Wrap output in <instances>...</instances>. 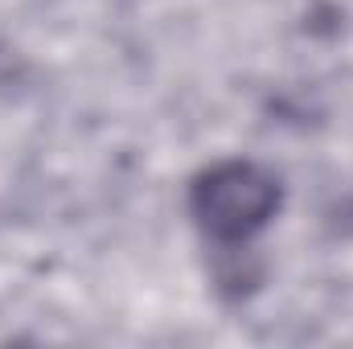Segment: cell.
<instances>
[{
    "label": "cell",
    "instance_id": "obj_1",
    "mask_svg": "<svg viewBox=\"0 0 353 349\" xmlns=\"http://www.w3.org/2000/svg\"><path fill=\"white\" fill-rule=\"evenodd\" d=\"M193 222L214 243H247L279 210V181L255 161H218L189 189Z\"/></svg>",
    "mask_w": 353,
    "mask_h": 349
}]
</instances>
